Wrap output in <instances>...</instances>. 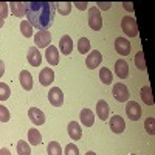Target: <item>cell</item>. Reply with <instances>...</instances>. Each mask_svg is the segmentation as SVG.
<instances>
[{"instance_id": "6da1fadb", "label": "cell", "mask_w": 155, "mask_h": 155, "mask_svg": "<svg viewBox=\"0 0 155 155\" xmlns=\"http://www.w3.org/2000/svg\"><path fill=\"white\" fill-rule=\"evenodd\" d=\"M56 6L51 2H28L27 3V20L33 28L48 30L53 23Z\"/></svg>"}, {"instance_id": "7a4b0ae2", "label": "cell", "mask_w": 155, "mask_h": 155, "mask_svg": "<svg viewBox=\"0 0 155 155\" xmlns=\"http://www.w3.org/2000/svg\"><path fill=\"white\" fill-rule=\"evenodd\" d=\"M88 27L93 31H99L102 28V17L98 6H92L88 9Z\"/></svg>"}, {"instance_id": "3957f363", "label": "cell", "mask_w": 155, "mask_h": 155, "mask_svg": "<svg viewBox=\"0 0 155 155\" xmlns=\"http://www.w3.org/2000/svg\"><path fill=\"white\" fill-rule=\"evenodd\" d=\"M121 28H123L124 34H127L129 37H137L138 36V25H137V20L132 16H127L121 20Z\"/></svg>"}, {"instance_id": "277c9868", "label": "cell", "mask_w": 155, "mask_h": 155, "mask_svg": "<svg viewBox=\"0 0 155 155\" xmlns=\"http://www.w3.org/2000/svg\"><path fill=\"white\" fill-rule=\"evenodd\" d=\"M113 98L120 102H127L129 98H130V93H129V88L123 84V82H116L113 85Z\"/></svg>"}, {"instance_id": "5b68a950", "label": "cell", "mask_w": 155, "mask_h": 155, "mask_svg": "<svg viewBox=\"0 0 155 155\" xmlns=\"http://www.w3.org/2000/svg\"><path fill=\"white\" fill-rule=\"evenodd\" d=\"M34 44H36V48H47L51 44V33L47 30L37 31L34 34Z\"/></svg>"}, {"instance_id": "8992f818", "label": "cell", "mask_w": 155, "mask_h": 155, "mask_svg": "<svg viewBox=\"0 0 155 155\" xmlns=\"http://www.w3.org/2000/svg\"><path fill=\"white\" fill-rule=\"evenodd\" d=\"M126 113L132 121H138L141 118V106L138 104L137 101H127L126 106Z\"/></svg>"}, {"instance_id": "52a82bcc", "label": "cell", "mask_w": 155, "mask_h": 155, "mask_svg": "<svg viewBox=\"0 0 155 155\" xmlns=\"http://www.w3.org/2000/svg\"><path fill=\"white\" fill-rule=\"evenodd\" d=\"M48 101H50L51 106L61 107L62 102H64V93H62V90H61L59 87L50 88V92H48Z\"/></svg>"}, {"instance_id": "ba28073f", "label": "cell", "mask_w": 155, "mask_h": 155, "mask_svg": "<svg viewBox=\"0 0 155 155\" xmlns=\"http://www.w3.org/2000/svg\"><path fill=\"white\" fill-rule=\"evenodd\" d=\"M115 50L120 56H129V53H130V42L124 37H116L115 39Z\"/></svg>"}, {"instance_id": "9c48e42d", "label": "cell", "mask_w": 155, "mask_h": 155, "mask_svg": "<svg viewBox=\"0 0 155 155\" xmlns=\"http://www.w3.org/2000/svg\"><path fill=\"white\" fill-rule=\"evenodd\" d=\"M28 118L31 120L33 124L36 126H42L45 123V113L41 110V109H37V107H31L28 110Z\"/></svg>"}, {"instance_id": "30bf717a", "label": "cell", "mask_w": 155, "mask_h": 155, "mask_svg": "<svg viewBox=\"0 0 155 155\" xmlns=\"http://www.w3.org/2000/svg\"><path fill=\"white\" fill-rule=\"evenodd\" d=\"M110 129L113 134H123L126 130V123L124 118H121L120 115H113L110 118Z\"/></svg>"}, {"instance_id": "8fae6325", "label": "cell", "mask_w": 155, "mask_h": 155, "mask_svg": "<svg viewBox=\"0 0 155 155\" xmlns=\"http://www.w3.org/2000/svg\"><path fill=\"white\" fill-rule=\"evenodd\" d=\"M101 61H102V54L99 53L98 50H93L92 53H90L88 56H87V59H85V65H87V68H96L99 64H101Z\"/></svg>"}, {"instance_id": "7c38bea8", "label": "cell", "mask_w": 155, "mask_h": 155, "mask_svg": "<svg viewBox=\"0 0 155 155\" xmlns=\"http://www.w3.org/2000/svg\"><path fill=\"white\" fill-rule=\"evenodd\" d=\"M115 73L120 79H126L129 76V64L124 59H118L115 62Z\"/></svg>"}, {"instance_id": "4fadbf2b", "label": "cell", "mask_w": 155, "mask_h": 155, "mask_svg": "<svg viewBox=\"0 0 155 155\" xmlns=\"http://www.w3.org/2000/svg\"><path fill=\"white\" fill-rule=\"evenodd\" d=\"M27 59H28V62H30V65H33V67H39V65H41V62H42V54H41V51H39V48L31 47V48L28 50Z\"/></svg>"}, {"instance_id": "5bb4252c", "label": "cell", "mask_w": 155, "mask_h": 155, "mask_svg": "<svg viewBox=\"0 0 155 155\" xmlns=\"http://www.w3.org/2000/svg\"><path fill=\"white\" fill-rule=\"evenodd\" d=\"M53 81H54V71L51 68H42L41 73H39V82L44 87H48Z\"/></svg>"}, {"instance_id": "9a60e30c", "label": "cell", "mask_w": 155, "mask_h": 155, "mask_svg": "<svg viewBox=\"0 0 155 155\" xmlns=\"http://www.w3.org/2000/svg\"><path fill=\"white\" fill-rule=\"evenodd\" d=\"M19 81H20V85L23 90H31L33 88V76L28 70H22L20 74H19Z\"/></svg>"}, {"instance_id": "2e32d148", "label": "cell", "mask_w": 155, "mask_h": 155, "mask_svg": "<svg viewBox=\"0 0 155 155\" xmlns=\"http://www.w3.org/2000/svg\"><path fill=\"white\" fill-rule=\"evenodd\" d=\"M59 50H61L62 54H70L71 51H73V41H71V37L68 34L61 37V41H59Z\"/></svg>"}, {"instance_id": "e0dca14e", "label": "cell", "mask_w": 155, "mask_h": 155, "mask_svg": "<svg viewBox=\"0 0 155 155\" xmlns=\"http://www.w3.org/2000/svg\"><path fill=\"white\" fill-rule=\"evenodd\" d=\"M109 113H110L109 104H107L104 99H99L98 104H96V115L99 116V120H102V121L109 120Z\"/></svg>"}, {"instance_id": "ac0fdd59", "label": "cell", "mask_w": 155, "mask_h": 155, "mask_svg": "<svg viewBox=\"0 0 155 155\" xmlns=\"http://www.w3.org/2000/svg\"><path fill=\"white\" fill-rule=\"evenodd\" d=\"M45 58L48 61L50 65H58L59 64V50L53 45L47 47V51H45Z\"/></svg>"}, {"instance_id": "d6986e66", "label": "cell", "mask_w": 155, "mask_h": 155, "mask_svg": "<svg viewBox=\"0 0 155 155\" xmlns=\"http://www.w3.org/2000/svg\"><path fill=\"white\" fill-rule=\"evenodd\" d=\"M79 118H81V123H82L85 127H92V126L95 124V113L90 110V109H82Z\"/></svg>"}, {"instance_id": "ffe728a7", "label": "cell", "mask_w": 155, "mask_h": 155, "mask_svg": "<svg viewBox=\"0 0 155 155\" xmlns=\"http://www.w3.org/2000/svg\"><path fill=\"white\" fill-rule=\"evenodd\" d=\"M67 130H68V135H70V138H71L73 141L81 140V137H82V130H81V126L78 124L76 121L68 123V126H67Z\"/></svg>"}, {"instance_id": "44dd1931", "label": "cell", "mask_w": 155, "mask_h": 155, "mask_svg": "<svg viewBox=\"0 0 155 155\" xmlns=\"http://www.w3.org/2000/svg\"><path fill=\"white\" fill-rule=\"evenodd\" d=\"M9 8H11L12 16H16V17H25V12H27V3H23V2H11L9 3Z\"/></svg>"}, {"instance_id": "7402d4cb", "label": "cell", "mask_w": 155, "mask_h": 155, "mask_svg": "<svg viewBox=\"0 0 155 155\" xmlns=\"http://www.w3.org/2000/svg\"><path fill=\"white\" fill-rule=\"evenodd\" d=\"M28 143L33 146H39L42 143V134L37 129H30L28 130Z\"/></svg>"}, {"instance_id": "603a6c76", "label": "cell", "mask_w": 155, "mask_h": 155, "mask_svg": "<svg viewBox=\"0 0 155 155\" xmlns=\"http://www.w3.org/2000/svg\"><path fill=\"white\" fill-rule=\"evenodd\" d=\"M99 79H101V82H102V84L110 85V84H112V81H113V76H112L110 68H107V67L101 68V70H99Z\"/></svg>"}, {"instance_id": "cb8c5ba5", "label": "cell", "mask_w": 155, "mask_h": 155, "mask_svg": "<svg viewBox=\"0 0 155 155\" xmlns=\"http://www.w3.org/2000/svg\"><path fill=\"white\" fill-rule=\"evenodd\" d=\"M141 98H143L144 104H147V106H153V98H152L150 85H144L143 88H141Z\"/></svg>"}, {"instance_id": "d4e9b609", "label": "cell", "mask_w": 155, "mask_h": 155, "mask_svg": "<svg viewBox=\"0 0 155 155\" xmlns=\"http://www.w3.org/2000/svg\"><path fill=\"white\" fill-rule=\"evenodd\" d=\"M90 41L87 37H81L79 41H78V51H79L81 54H87V51H90Z\"/></svg>"}, {"instance_id": "484cf974", "label": "cell", "mask_w": 155, "mask_h": 155, "mask_svg": "<svg viewBox=\"0 0 155 155\" xmlns=\"http://www.w3.org/2000/svg\"><path fill=\"white\" fill-rule=\"evenodd\" d=\"M47 152H48V155H62V147L58 141H50Z\"/></svg>"}, {"instance_id": "4316f807", "label": "cell", "mask_w": 155, "mask_h": 155, "mask_svg": "<svg viewBox=\"0 0 155 155\" xmlns=\"http://www.w3.org/2000/svg\"><path fill=\"white\" fill-rule=\"evenodd\" d=\"M54 6H56V9L61 12L62 16H67V14H70L73 3L71 2H64V3H54Z\"/></svg>"}, {"instance_id": "83f0119b", "label": "cell", "mask_w": 155, "mask_h": 155, "mask_svg": "<svg viewBox=\"0 0 155 155\" xmlns=\"http://www.w3.org/2000/svg\"><path fill=\"white\" fill-rule=\"evenodd\" d=\"M135 65L141 71L146 70V61H144V53H143V51H138V53H137V56H135Z\"/></svg>"}, {"instance_id": "f1b7e54d", "label": "cell", "mask_w": 155, "mask_h": 155, "mask_svg": "<svg viewBox=\"0 0 155 155\" xmlns=\"http://www.w3.org/2000/svg\"><path fill=\"white\" fill-rule=\"evenodd\" d=\"M20 33H22L25 37H31V36H33V27L30 25L28 20H22V22H20Z\"/></svg>"}, {"instance_id": "f546056e", "label": "cell", "mask_w": 155, "mask_h": 155, "mask_svg": "<svg viewBox=\"0 0 155 155\" xmlns=\"http://www.w3.org/2000/svg\"><path fill=\"white\" fill-rule=\"evenodd\" d=\"M17 153L19 155H31V147L28 143H25L23 140H20L17 143Z\"/></svg>"}, {"instance_id": "4dcf8cb0", "label": "cell", "mask_w": 155, "mask_h": 155, "mask_svg": "<svg viewBox=\"0 0 155 155\" xmlns=\"http://www.w3.org/2000/svg\"><path fill=\"white\" fill-rule=\"evenodd\" d=\"M144 129L149 135H153L155 134V118L153 116H147L146 121H144Z\"/></svg>"}, {"instance_id": "1f68e13d", "label": "cell", "mask_w": 155, "mask_h": 155, "mask_svg": "<svg viewBox=\"0 0 155 155\" xmlns=\"http://www.w3.org/2000/svg\"><path fill=\"white\" fill-rule=\"evenodd\" d=\"M9 95H11V88L5 82H0V101H6Z\"/></svg>"}, {"instance_id": "d6a6232c", "label": "cell", "mask_w": 155, "mask_h": 155, "mask_svg": "<svg viewBox=\"0 0 155 155\" xmlns=\"http://www.w3.org/2000/svg\"><path fill=\"white\" fill-rule=\"evenodd\" d=\"M9 110L5 106H0V123H8L9 121Z\"/></svg>"}, {"instance_id": "836d02e7", "label": "cell", "mask_w": 155, "mask_h": 155, "mask_svg": "<svg viewBox=\"0 0 155 155\" xmlns=\"http://www.w3.org/2000/svg\"><path fill=\"white\" fill-rule=\"evenodd\" d=\"M65 155H79V149H78L76 144L70 143L65 146Z\"/></svg>"}, {"instance_id": "e575fe53", "label": "cell", "mask_w": 155, "mask_h": 155, "mask_svg": "<svg viewBox=\"0 0 155 155\" xmlns=\"http://www.w3.org/2000/svg\"><path fill=\"white\" fill-rule=\"evenodd\" d=\"M8 3H5V2H0V16H2V19H6V16H8Z\"/></svg>"}, {"instance_id": "d590c367", "label": "cell", "mask_w": 155, "mask_h": 155, "mask_svg": "<svg viewBox=\"0 0 155 155\" xmlns=\"http://www.w3.org/2000/svg\"><path fill=\"white\" fill-rule=\"evenodd\" d=\"M98 6H99L98 9H109L110 8V3H99L98 2Z\"/></svg>"}, {"instance_id": "8d00e7d4", "label": "cell", "mask_w": 155, "mask_h": 155, "mask_svg": "<svg viewBox=\"0 0 155 155\" xmlns=\"http://www.w3.org/2000/svg\"><path fill=\"white\" fill-rule=\"evenodd\" d=\"M74 6H78L79 9H87V2H81V3H74Z\"/></svg>"}, {"instance_id": "74e56055", "label": "cell", "mask_w": 155, "mask_h": 155, "mask_svg": "<svg viewBox=\"0 0 155 155\" xmlns=\"http://www.w3.org/2000/svg\"><path fill=\"white\" fill-rule=\"evenodd\" d=\"M3 74H5V64H3V61H0V78Z\"/></svg>"}, {"instance_id": "f35d334b", "label": "cell", "mask_w": 155, "mask_h": 155, "mask_svg": "<svg viewBox=\"0 0 155 155\" xmlns=\"http://www.w3.org/2000/svg\"><path fill=\"white\" fill-rule=\"evenodd\" d=\"M0 155H11V152L6 147H2V149H0Z\"/></svg>"}, {"instance_id": "ab89813d", "label": "cell", "mask_w": 155, "mask_h": 155, "mask_svg": "<svg viewBox=\"0 0 155 155\" xmlns=\"http://www.w3.org/2000/svg\"><path fill=\"white\" fill-rule=\"evenodd\" d=\"M123 6H124V8H126V9H127V11H130V12H132V11H134V6H132V3H124V5H123Z\"/></svg>"}, {"instance_id": "60d3db41", "label": "cell", "mask_w": 155, "mask_h": 155, "mask_svg": "<svg viewBox=\"0 0 155 155\" xmlns=\"http://www.w3.org/2000/svg\"><path fill=\"white\" fill-rule=\"evenodd\" d=\"M5 25V19H2V16H0V28H2Z\"/></svg>"}, {"instance_id": "b9f144b4", "label": "cell", "mask_w": 155, "mask_h": 155, "mask_svg": "<svg viewBox=\"0 0 155 155\" xmlns=\"http://www.w3.org/2000/svg\"><path fill=\"white\" fill-rule=\"evenodd\" d=\"M85 155H96V153H95V152H93V150H88V152H87V153H85Z\"/></svg>"}, {"instance_id": "7bdbcfd3", "label": "cell", "mask_w": 155, "mask_h": 155, "mask_svg": "<svg viewBox=\"0 0 155 155\" xmlns=\"http://www.w3.org/2000/svg\"><path fill=\"white\" fill-rule=\"evenodd\" d=\"M130 155H137V153H130Z\"/></svg>"}]
</instances>
